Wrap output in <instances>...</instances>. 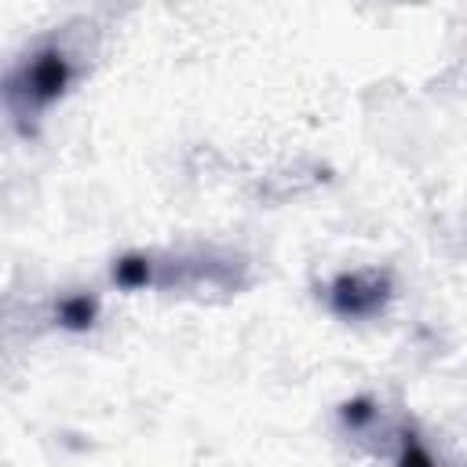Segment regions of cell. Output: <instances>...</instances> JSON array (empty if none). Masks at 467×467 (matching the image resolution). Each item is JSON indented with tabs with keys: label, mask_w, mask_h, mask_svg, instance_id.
I'll return each mask as SVG.
<instances>
[{
	"label": "cell",
	"mask_w": 467,
	"mask_h": 467,
	"mask_svg": "<svg viewBox=\"0 0 467 467\" xmlns=\"http://www.w3.org/2000/svg\"><path fill=\"white\" fill-rule=\"evenodd\" d=\"M69 84V62L62 51L47 47L40 55H33V62L22 69V91L33 106H47L55 102Z\"/></svg>",
	"instance_id": "obj_1"
},
{
	"label": "cell",
	"mask_w": 467,
	"mask_h": 467,
	"mask_svg": "<svg viewBox=\"0 0 467 467\" xmlns=\"http://www.w3.org/2000/svg\"><path fill=\"white\" fill-rule=\"evenodd\" d=\"M332 310L343 317H365L372 310H379V303L387 299V281H379L376 274H343L332 281L328 288Z\"/></svg>",
	"instance_id": "obj_2"
},
{
	"label": "cell",
	"mask_w": 467,
	"mask_h": 467,
	"mask_svg": "<svg viewBox=\"0 0 467 467\" xmlns=\"http://www.w3.org/2000/svg\"><path fill=\"white\" fill-rule=\"evenodd\" d=\"M58 317H62V325H69V328H88L91 317H95V303H91L88 296H73V299H66V303L58 306Z\"/></svg>",
	"instance_id": "obj_3"
},
{
	"label": "cell",
	"mask_w": 467,
	"mask_h": 467,
	"mask_svg": "<svg viewBox=\"0 0 467 467\" xmlns=\"http://www.w3.org/2000/svg\"><path fill=\"white\" fill-rule=\"evenodd\" d=\"M113 277H117L124 288H139V285L150 281V263L139 259V255H128V259H120V263L113 266Z\"/></svg>",
	"instance_id": "obj_4"
},
{
	"label": "cell",
	"mask_w": 467,
	"mask_h": 467,
	"mask_svg": "<svg viewBox=\"0 0 467 467\" xmlns=\"http://www.w3.org/2000/svg\"><path fill=\"white\" fill-rule=\"evenodd\" d=\"M398 467H434V460H431V452L409 434L405 445H401V460H398Z\"/></svg>",
	"instance_id": "obj_5"
},
{
	"label": "cell",
	"mask_w": 467,
	"mask_h": 467,
	"mask_svg": "<svg viewBox=\"0 0 467 467\" xmlns=\"http://www.w3.org/2000/svg\"><path fill=\"white\" fill-rule=\"evenodd\" d=\"M350 423H361V420H368L372 416V409H368V401H354V405H347V412H343Z\"/></svg>",
	"instance_id": "obj_6"
}]
</instances>
